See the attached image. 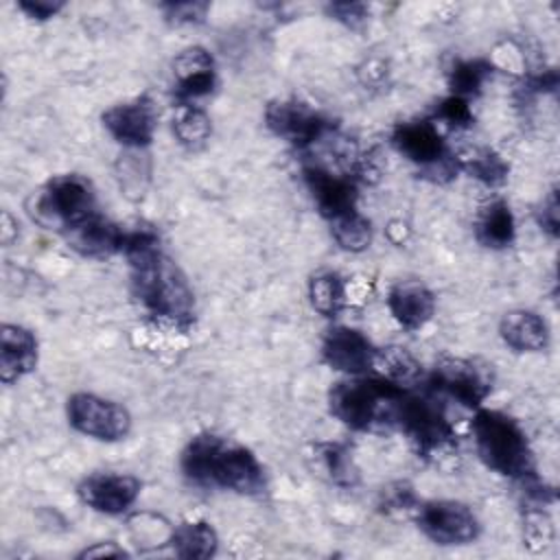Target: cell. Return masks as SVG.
Segmentation results:
<instances>
[{
  "label": "cell",
  "mask_w": 560,
  "mask_h": 560,
  "mask_svg": "<svg viewBox=\"0 0 560 560\" xmlns=\"http://www.w3.org/2000/svg\"><path fill=\"white\" fill-rule=\"evenodd\" d=\"M131 291L153 319L188 328L195 322V293L179 265L160 249V238L147 228L122 232Z\"/></svg>",
  "instance_id": "6da1fadb"
},
{
  "label": "cell",
  "mask_w": 560,
  "mask_h": 560,
  "mask_svg": "<svg viewBox=\"0 0 560 560\" xmlns=\"http://www.w3.org/2000/svg\"><path fill=\"white\" fill-rule=\"evenodd\" d=\"M179 468L199 488L230 490L236 494H258L265 490V470L256 455L243 444L217 433L190 438L182 451Z\"/></svg>",
  "instance_id": "7a4b0ae2"
},
{
  "label": "cell",
  "mask_w": 560,
  "mask_h": 560,
  "mask_svg": "<svg viewBox=\"0 0 560 560\" xmlns=\"http://www.w3.org/2000/svg\"><path fill=\"white\" fill-rule=\"evenodd\" d=\"M470 429L477 455L490 470L516 481L536 477L529 440L512 416L497 409H479Z\"/></svg>",
  "instance_id": "3957f363"
},
{
  "label": "cell",
  "mask_w": 560,
  "mask_h": 560,
  "mask_svg": "<svg viewBox=\"0 0 560 560\" xmlns=\"http://www.w3.org/2000/svg\"><path fill=\"white\" fill-rule=\"evenodd\" d=\"M405 389L385 378L350 376L332 385L328 394L330 413L354 431L396 427Z\"/></svg>",
  "instance_id": "277c9868"
},
{
  "label": "cell",
  "mask_w": 560,
  "mask_h": 560,
  "mask_svg": "<svg viewBox=\"0 0 560 560\" xmlns=\"http://www.w3.org/2000/svg\"><path fill=\"white\" fill-rule=\"evenodd\" d=\"M31 214L44 228L68 234L90 217L98 214L94 186L88 177L77 173L57 175L33 195Z\"/></svg>",
  "instance_id": "5b68a950"
},
{
  "label": "cell",
  "mask_w": 560,
  "mask_h": 560,
  "mask_svg": "<svg viewBox=\"0 0 560 560\" xmlns=\"http://www.w3.org/2000/svg\"><path fill=\"white\" fill-rule=\"evenodd\" d=\"M396 427L424 459H438L455 446V427L438 400L429 396L405 394L398 407Z\"/></svg>",
  "instance_id": "8992f818"
},
{
  "label": "cell",
  "mask_w": 560,
  "mask_h": 560,
  "mask_svg": "<svg viewBox=\"0 0 560 560\" xmlns=\"http://www.w3.org/2000/svg\"><path fill=\"white\" fill-rule=\"evenodd\" d=\"M392 144L402 158L420 166L422 175H431L433 182L451 179L459 171L457 158L446 149L435 120H407L396 125Z\"/></svg>",
  "instance_id": "52a82bcc"
},
{
  "label": "cell",
  "mask_w": 560,
  "mask_h": 560,
  "mask_svg": "<svg viewBox=\"0 0 560 560\" xmlns=\"http://www.w3.org/2000/svg\"><path fill=\"white\" fill-rule=\"evenodd\" d=\"M70 427L101 442L125 440L131 431V413L116 400L90 392H77L66 400Z\"/></svg>",
  "instance_id": "ba28073f"
},
{
  "label": "cell",
  "mask_w": 560,
  "mask_h": 560,
  "mask_svg": "<svg viewBox=\"0 0 560 560\" xmlns=\"http://www.w3.org/2000/svg\"><path fill=\"white\" fill-rule=\"evenodd\" d=\"M429 387L464 407L477 409L492 392V372L475 359L444 357L435 363L429 376Z\"/></svg>",
  "instance_id": "9c48e42d"
},
{
  "label": "cell",
  "mask_w": 560,
  "mask_h": 560,
  "mask_svg": "<svg viewBox=\"0 0 560 560\" xmlns=\"http://www.w3.org/2000/svg\"><path fill=\"white\" fill-rule=\"evenodd\" d=\"M418 527L429 540L442 547L468 545L477 540L481 532L475 512L466 503L453 499L422 503L418 508Z\"/></svg>",
  "instance_id": "30bf717a"
},
{
  "label": "cell",
  "mask_w": 560,
  "mask_h": 560,
  "mask_svg": "<svg viewBox=\"0 0 560 560\" xmlns=\"http://www.w3.org/2000/svg\"><path fill=\"white\" fill-rule=\"evenodd\" d=\"M265 125L271 133L300 149L315 144L330 131L328 120L308 103L298 98L271 101L265 109Z\"/></svg>",
  "instance_id": "8fae6325"
},
{
  "label": "cell",
  "mask_w": 560,
  "mask_h": 560,
  "mask_svg": "<svg viewBox=\"0 0 560 560\" xmlns=\"http://www.w3.org/2000/svg\"><path fill=\"white\" fill-rule=\"evenodd\" d=\"M105 131L127 149L151 144L158 129V109L149 96L116 103L101 116Z\"/></svg>",
  "instance_id": "7c38bea8"
},
{
  "label": "cell",
  "mask_w": 560,
  "mask_h": 560,
  "mask_svg": "<svg viewBox=\"0 0 560 560\" xmlns=\"http://www.w3.org/2000/svg\"><path fill=\"white\" fill-rule=\"evenodd\" d=\"M304 184L324 219H335L343 212L357 210V175L332 171L326 164H308L302 171Z\"/></svg>",
  "instance_id": "4fadbf2b"
},
{
  "label": "cell",
  "mask_w": 560,
  "mask_h": 560,
  "mask_svg": "<svg viewBox=\"0 0 560 560\" xmlns=\"http://www.w3.org/2000/svg\"><path fill=\"white\" fill-rule=\"evenodd\" d=\"M140 492L142 481L127 472H94L77 486L81 503L107 516L125 514L138 501Z\"/></svg>",
  "instance_id": "5bb4252c"
},
{
  "label": "cell",
  "mask_w": 560,
  "mask_h": 560,
  "mask_svg": "<svg viewBox=\"0 0 560 560\" xmlns=\"http://www.w3.org/2000/svg\"><path fill=\"white\" fill-rule=\"evenodd\" d=\"M374 357L376 348L372 341L350 326L330 328L322 341L324 363L348 376L365 374L374 365Z\"/></svg>",
  "instance_id": "9a60e30c"
},
{
  "label": "cell",
  "mask_w": 560,
  "mask_h": 560,
  "mask_svg": "<svg viewBox=\"0 0 560 560\" xmlns=\"http://www.w3.org/2000/svg\"><path fill=\"white\" fill-rule=\"evenodd\" d=\"M217 88V63L203 46H188L173 59V92L177 103H197Z\"/></svg>",
  "instance_id": "2e32d148"
},
{
  "label": "cell",
  "mask_w": 560,
  "mask_h": 560,
  "mask_svg": "<svg viewBox=\"0 0 560 560\" xmlns=\"http://www.w3.org/2000/svg\"><path fill=\"white\" fill-rule=\"evenodd\" d=\"M39 343L33 330L4 322L0 326V381L13 385L37 368Z\"/></svg>",
  "instance_id": "e0dca14e"
},
{
  "label": "cell",
  "mask_w": 560,
  "mask_h": 560,
  "mask_svg": "<svg viewBox=\"0 0 560 560\" xmlns=\"http://www.w3.org/2000/svg\"><path fill=\"white\" fill-rule=\"evenodd\" d=\"M387 308L398 326L420 330L435 313V295L420 280H400L387 293Z\"/></svg>",
  "instance_id": "ac0fdd59"
},
{
  "label": "cell",
  "mask_w": 560,
  "mask_h": 560,
  "mask_svg": "<svg viewBox=\"0 0 560 560\" xmlns=\"http://www.w3.org/2000/svg\"><path fill=\"white\" fill-rule=\"evenodd\" d=\"M499 335L514 352H542L549 346V326L529 308L508 311L499 322Z\"/></svg>",
  "instance_id": "d6986e66"
},
{
  "label": "cell",
  "mask_w": 560,
  "mask_h": 560,
  "mask_svg": "<svg viewBox=\"0 0 560 560\" xmlns=\"http://www.w3.org/2000/svg\"><path fill=\"white\" fill-rule=\"evenodd\" d=\"M122 228L105 219L103 214H94L74 230L66 234L72 249L81 256L90 258H105L112 254H120L122 247Z\"/></svg>",
  "instance_id": "ffe728a7"
},
{
  "label": "cell",
  "mask_w": 560,
  "mask_h": 560,
  "mask_svg": "<svg viewBox=\"0 0 560 560\" xmlns=\"http://www.w3.org/2000/svg\"><path fill=\"white\" fill-rule=\"evenodd\" d=\"M475 238L488 249H505L516 238V221L512 208L503 199H492L479 208L472 223Z\"/></svg>",
  "instance_id": "44dd1931"
},
{
  "label": "cell",
  "mask_w": 560,
  "mask_h": 560,
  "mask_svg": "<svg viewBox=\"0 0 560 560\" xmlns=\"http://www.w3.org/2000/svg\"><path fill=\"white\" fill-rule=\"evenodd\" d=\"M313 468L317 475L326 477L330 483L341 488H352L359 481V468L352 459V453L337 442L315 444L313 453Z\"/></svg>",
  "instance_id": "7402d4cb"
},
{
  "label": "cell",
  "mask_w": 560,
  "mask_h": 560,
  "mask_svg": "<svg viewBox=\"0 0 560 560\" xmlns=\"http://www.w3.org/2000/svg\"><path fill=\"white\" fill-rule=\"evenodd\" d=\"M168 542L179 558H210L217 553L219 536L208 521H186L171 532Z\"/></svg>",
  "instance_id": "603a6c76"
},
{
  "label": "cell",
  "mask_w": 560,
  "mask_h": 560,
  "mask_svg": "<svg viewBox=\"0 0 560 560\" xmlns=\"http://www.w3.org/2000/svg\"><path fill=\"white\" fill-rule=\"evenodd\" d=\"M173 136L188 151H199L212 136V120L197 103H177L173 114Z\"/></svg>",
  "instance_id": "cb8c5ba5"
},
{
  "label": "cell",
  "mask_w": 560,
  "mask_h": 560,
  "mask_svg": "<svg viewBox=\"0 0 560 560\" xmlns=\"http://www.w3.org/2000/svg\"><path fill=\"white\" fill-rule=\"evenodd\" d=\"M374 365L381 370V378L402 389L416 385L422 378V363L402 346H387L376 350Z\"/></svg>",
  "instance_id": "d4e9b609"
},
{
  "label": "cell",
  "mask_w": 560,
  "mask_h": 560,
  "mask_svg": "<svg viewBox=\"0 0 560 560\" xmlns=\"http://www.w3.org/2000/svg\"><path fill=\"white\" fill-rule=\"evenodd\" d=\"M457 158L459 171H466L470 177L479 179L486 186H501L508 179V162L488 147H472L462 151Z\"/></svg>",
  "instance_id": "484cf974"
},
{
  "label": "cell",
  "mask_w": 560,
  "mask_h": 560,
  "mask_svg": "<svg viewBox=\"0 0 560 560\" xmlns=\"http://www.w3.org/2000/svg\"><path fill=\"white\" fill-rule=\"evenodd\" d=\"M308 302L324 317H337L346 306V282L335 271H319L308 280Z\"/></svg>",
  "instance_id": "4316f807"
},
{
  "label": "cell",
  "mask_w": 560,
  "mask_h": 560,
  "mask_svg": "<svg viewBox=\"0 0 560 560\" xmlns=\"http://www.w3.org/2000/svg\"><path fill=\"white\" fill-rule=\"evenodd\" d=\"M328 223H330V236L343 252L361 254L370 247L372 223L359 210L343 212V214L330 219Z\"/></svg>",
  "instance_id": "83f0119b"
},
{
  "label": "cell",
  "mask_w": 560,
  "mask_h": 560,
  "mask_svg": "<svg viewBox=\"0 0 560 560\" xmlns=\"http://www.w3.org/2000/svg\"><path fill=\"white\" fill-rule=\"evenodd\" d=\"M492 77V63L486 59H459L448 70V88L453 96H477L483 83Z\"/></svg>",
  "instance_id": "f1b7e54d"
},
{
  "label": "cell",
  "mask_w": 560,
  "mask_h": 560,
  "mask_svg": "<svg viewBox=\"0 0 560 560\" xmlns=\"http://www.w3.org/2000/svg\"><path fill=\"white\" fill-rule=\"evenodd\" d=\"M435 125H444L451 129H468L475 120V114L470 109V103L462 96H446L435 107Z\"/></svg>",
  "instance_id": "f546056e"
},
{
  "label": "cell",
  "mask_w": 560,
  "mask_h": 560,
  "mask_svg": "<svg viewBox=\"0 0 560 560\" xmlns=\"http://www.w3.org/2000/svg\"><path fill=\"white\" fill-rule=\"evenodd\" d=\"M523 532H525V540H527L529 545L536 542L538 547H545V545L551 540V534H553L549 514L542 512V510H529V512L525 514Z\"/></svg>",
  "instance_id": "4dcf8cb0"
},
{
  "label": "cell",
  "mask_w": 560,
  "mask_h": 560,
  "mask_svg": "<svg viewBox=\"0 0 560 560\" xmlns=\"http://www.w3.org/2000/svg\"><path fill=\"white\" fill-rule=\"evenodd\" d=\"M166 20L173 24H197L206 18L208 4L206 2H168L162 4Z\"/></svg>",
  "instance_id": "1f68e13d"
},
{
  "label": "cell",
  "mask_w": 560,
  "mask_h": 560,
  "mask_svg": "<svg viewBox=\"0 0 560 560\" xmlns=\"http://www.w3.org/2000/svg\"><path fill=\"white\" fill-rule=\"evenodd\" d=\"M326 11L328 15H332L335 20H339L350 28H357L359 24H363L370 13L368 4H361V2H332L326 7Z\"/></svg>",
  "instance_id": "d6a6232c"
},
{
  "label": "cell",
  "mask_w": 560,
  "mask_h": 560,
  "mask_svg": "<svg viewBox=\"0 0 560 560\" xmlns=\"http://www.w3.org/2000/svg\"><path fill=\"white\" fill-rule=\"evenodd\" d=\"M66 4L61 0H20L18 9L22 13H26L31 20H50L55 18Z\"/></svg>",
  "instance_id": "836d02e7"
},
{
  "label": "cell",
  "mask_w": 560,
  "mask_h": 560,
  "mask_svg": "<svg viewBox=\"0 0 560 560\" xmlns=\"http://www.w3.org/2000/svg\"><path fill=\"white\" fill-rule=\"evenodd\" d=\"M538 223L549 236H558V195L551 190L538 210Z\"/></svg>",
  "instance_id": "e575fe53"
},
{
  "label": "cell",
  "mask_w": 560,
  "mask_h": 560,
  "mask_svg": "<svg viewBox=\"0 0 560 560\" xmlns=\"http://www.w3.org/2000/svg\"><path fill=\"white\" fill-rule=\"evenodd\" d=\"M101 556H114V558H120V556H127L125 553V549H120V547H116L114 542H98V545H94V547H88V549H83L81 553H79V558H101Z\"/></svg>",
  "instance_id": "d590c367"
}]
</instances>
